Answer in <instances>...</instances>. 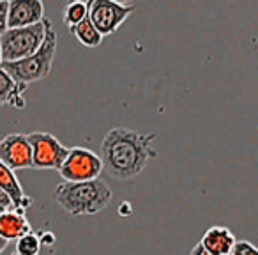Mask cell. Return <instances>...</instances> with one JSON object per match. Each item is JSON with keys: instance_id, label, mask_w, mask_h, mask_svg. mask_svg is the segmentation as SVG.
I'll use <instances>...</instances> for the list:
<instances>
[{"instance_id": "cell-20", "label": "cell", "mask_w": 258, "mask_h": 255, "mask_svg": "<svg viewBox=\"0 0 258 255\" xmlns=\"http://www.w3.org/2000/svg\"><path fill=\"white\" fill-rule=\"evenodd\" d=\"M0 208L4 209V211H9V209H15V204H13L11 197L6 193L4 190H0Z\"/></svg>"}, {"instance_id": "cell-21", "label": "cell", "mask_w": 258, "mask_h": 255, "mask_svg": "<svg viewBox=\"0 0 258 255\" xmlns=\"http://www.w3.org/2000/svg\"><path fill=\"white\" fill-rule=\"evenodd\" d=\"M191 255H212V253H209V251L205 250V248L202 246L200 243H198V244H195V246H193V250H191Z\"/></svg>"}, {"instance_id": "cell-3", "label": "cell", "mask_w": 258, "mask_h": 255, "mask_svg": "<svg viewBox=\"0 0 258 255\" xmlns=\"http://www.w3.org/2000/svg\"><path fill=\"white\" fill-rule=\"evenodd\" d=\"M55 54H57V32H55L53 23H51L46 30L44 43L41 44V48L36 54L16 62H2L0 68L4 69L16 83L29 87L30 83L41 82L50 75L51 68H53Z\"/></svg>"}, {"instance_id": "cell-6", "label": "cell", "mask_w": 258, "mask_h": 255, "mask_svg": "<svg viewBox=\"0 0 258 255\" xmlns=\"http://www.w3.org/2000/svg\"><path fill=\"white\" fill-rule=\"evenodd\" d=\"M104 172L101 156L85 147H71L64 163L58 169L60 177L66 183H85L96 181Z\"/></svg>"}, {"instance_id": "cell-10", "label": "cell", "mask_w": 258, "mask_h": 255, "mask_svg": "<svg viewBox=\"0 0 258 255\" xmlns=\"http://www.w3.org/2000/svg\"><path fill=\"white\" fill-rule=\"evenodd\" d=\"M237 239L233 232L228 227L223 225H212L205 230L202 236L200 244L212 255H230L235 246Z\"/></svg>"}, {"instance_id": "cell-17", "label": "cell", "mask_w": 258, "mask_h": 255, "mask_svg": "<svg viewBox=\"0 0 258 255\" xmlns=\"http://www.w3.org/2000/svg\"><path fill=\"white\" fill-rule=\"evenodd\" d=\"M230 255H258V248L251 241L242 239V241H237Z\"/></svg>"}, {"instance_id": "cell-7", "label": "cell", "mask_w": 258, "mask_h": 255, "mask_svg": "<svg viewBox=\"0 0 258 255\" xmlns=\"http://www.w3.org/2000/svg\"><path fill=\"white\" fill-rule=\"evenodd\" d=\"M30 149H32V169L39 170H58L68 156L69 149L46 131L29 133Z\"/></svg>"}, {"instance_id": "cell-5", "label": "cell", "mask_w": 258, "mask_h": 255, "mask_svg": "<svg viewBox=\"0 0 258 255\" xmlns=\"http://www.w3.org/2000/svg\"><path fill=\"white\" fill-rule=\"evenodd\" d=\"M137 6L131 2H117V0H90L89 20L103 37L115 34L124 22L133 15Z\"/></svg>"}, {"instance_id": "cell-19", "label": "cell", "mask_w": 258, "mask_h": 255, "mask_svg": "<svg viewBox=\"0 0 258 255\" xmlns=\"http://www.w3.org/2000/svg\"><path fill=\"white\" fill-rule=\"evenodd\" d=\"M37 236H39L41 246H53L55 241H57L55 234H53V232H50V230H43V232H39Z\"/></svg>"}, {"instance_id": "cell-2", "label": "cell", "mask_w": 258, "mask_h": 255, "mask_svg": "<svg viewBox=\"0 0 258 255\" xmlns=\"http://www.w3.org/2000/svg\"><path fill=\"white\" fill-rule=\"evenodd\" d=\"M53 198L66 213L73 216L97 215L110 206L113 193L104 181L66 183L62 181L53 191Z\"/></svg>"}, {"instance_id": "cell-8", "label": "cell", "mask_w": 258, "mask_h": 255, "mask_svg": "<svg viewBox=\"0 0 258 255\" xmlns=\"http://www.w3.org/2000/svg\"><path fill=\"white\" fill-rule=\"evenodd\" d=\"M0 162L11 170L32 169V149L29 137L23 133H11L0 138Z\"/></svg>"}, {"instance_id": "cell-11", "label": "cell", "mask_w": 258, "mask_h": 255, "mask_svg": "<svg viewBox=\"0 0 258 255\" xmlns=\"http://www.w3.org/2000/svg\"><path fill=\"white\" fill-rule=\"evenodd\" d=\"M29 232H32V225L27 220L25 211L9 209L0 215V237L6 241H18Z\"/></svg>"}, {"instance_id": "cell-24", "label": "cell", "mask_w": 258, "mask_h": 255, "mask_svg": "<svg viewBox=\"0 0 258 255\" xmlns=\"http://www.w3.org/2000/svg\"><path fill=\"white\" fill-rule=\"evenodd\" d=\"M2 213H4V209H2V208H0V215H2Z\"/></svg>"}, {"instance_id": "cell-18", "label": "cell", "mask_w": 258, "mask_h": 255, "mask_svg": "<svg viewBox=\"0 0 258 255\" xmlns=\"http://www.w3.org/2000/svg\"><path fill=\"white\" fill-rule=\"evenodd\" d=\"M8 9H9L8 0H0V36L8 30Z\"/></svg>"}, {"instance_id": "cell-23", "label": "cell", "mask_w": 258, "mask_h": 255, "mask_svg": "<svg viewBox=\"0 0 258 255\" xmlns=\"http://www.w3.org/2000/svg\"><path fill=\"white\" fill-rule=\"evenodd\" d=\"M0 64H2V52H0Z\"/></svg>"}, {"instance_id": "cell-9", "label": "cell", "mask_w": 258, "mask_h": 255, "mask_svg": "<svg viewBox=\"0 0 258 255\" xmlns=\"http://www.w3.org/2000/svg\"><path fill=\"white\" fill-rule=\"evenodd\" d=\"M44 16V4L41 0H11L8 9V29H23L41 23Z\"/></svg>"}, {"instance_id": "cell-22", "label": "cell", "mask_w": 258, "mask_h": 255, "mask_svg": "<svg viewBox=\"0 0 258 255\" xmlns=\"http://www.w3.org/2000/svg\"><path fill=\"white\" fill-rule=\"evenodd\" d=\"M8 244H9V241H6L4 237H0V255H2V251L8 248Z\"/></svg>"}, {"instance_id": "cell-13", "label": "cell", "mask_w": 258, "mask_h": 255, "mask_svg": "<svg viewBox=\"0 0 258 255\" xmlns=\"http://www.w3.org/2000/svg\"><path fill=\"white\" fill-rule=\"evenodd\" d=\"M27 90V85L16 83L4 69L0 68V107H9L13 108H25V99H23V92Z\"/></svg>"}, {"instance_id": "cell-4", "label": "cell", "mask_w": 258, "mask_h": 255, "mask_svg": "<svg viewBox=\"0 0 258 255\" xmlns=\"http://www.w3.org/2000/svg\"><path fill=\"white\" fill-rule=\"evenodd\" d=\"M51 25V20L44 18L41 23L23 29H8L0 36V52L2 62H16L36 54L44 43L46 30Z\"/></svg>"}, {"instance_id": "cell-16", "label": "cell", "mask_w": 258, "mask_h": 255, "mask_svg": "<svg viewBox=\"0 0 258 255\" xmlns=\"http://www.w3.org/2000/svg\"><path fill=\"white\" fill-rule=\"evenodd\" d=\"M39 251H41V241L39 236L34 230L16 241L15 255H39Z\"/></svg>"}, {"instance_id": "cell-1", "label": "cell", "mask_w": 258, "mask_h": 255, "mask_svg": "<svg viewBox=\"0 0 258 255\" xmlns=\"http://www.w3.org/2000/svg\"><path fill=\"white\" fill-rule=\"evenodd\" d=\"M154 144L156 133H138L125 126H115L101 142L104 172L117 181L135 179L158 156Z\"/></svg>"}, {"instance_id": "cell-14", "label": "cell", "mask_w": 258, "mask_h": 255, "mask_svg": "<svg viewBox=\"0 0 258 255\" xmlns=\"http://www.w3.org/2000/svg\"><path fill=\"white\" fill-rule=\"evenodd\" d=\"M69 32H71L73 36L78 39V43L83 44L85 48H97V46H101V43H103V39H104V37L96 30V27L92 25V22L89 20V16H87L83 22H80L76 27H73Z\"/></svg>"}, {"instance_id": "cell-12", "label": "cell", "mask_w": 258, "mask_h": 255, "mask_svg": "<svg viewBox=\"0 0 258 255\" xmlns=\"http://www.w3.org/2000/svg\"><path fill=\"white\" fill-rule=\"evenodd\" d=\"M0 190H4L6 193L11 197L13 204H15V209L27 211V209L34 204L32 198H30L29 195H25V191H23L15 170L6 167L2 162H0Z\"/></svg>"}, {"instance_id": "cell-15", "label": "cell", "mask_w": 258, "mask_h": 255, "mask_svg": "<svg viewBox=\"0 0 258 255\" xmlns=\"http://www.w3.org/2000/svg\"><path fill=\"white\" fill-rule=\"evenodd\" d=\"M87 16H89V2H80V0L69 2L64 9V25L71 30L80 22H83Z\"/></svg>"}]
</instances>
